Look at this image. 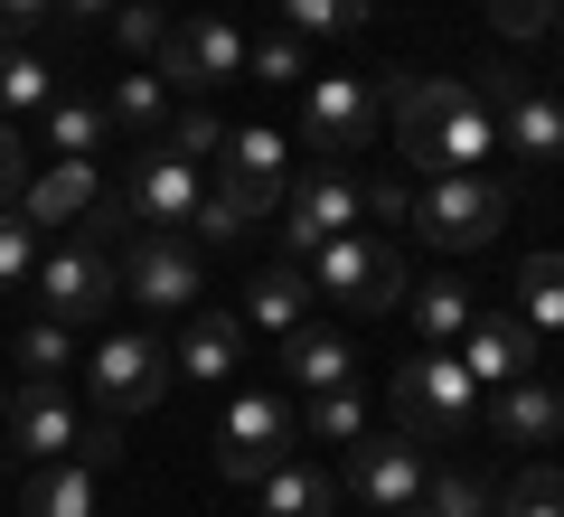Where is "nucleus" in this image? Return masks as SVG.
I'll return each mask as SVG.
<instances>
[{"instance_id": "nucleus-1", "label": "nucleus", "mask_w": 564, "mask_h": 517, "mask_svg": "<svg viewBox=\"0 0 564 517\" xmlns=\"http://www.w3.org/2000/svg\"><path fill=\"white\" fill-rule=\"evenodd\" d=\"M386 104H395V160L423 170V180L480 170V160L499 151V122H489V104L470 95L462 76H404Z\"/></svg>"}, {"instance_id": "nucleus-2", "label": "nucleus", "mask_w": 564, "mask_h": 517, "mask_svg": "<svg viewBox=\"0 0 564 517\" xmlns=\"http://www.w3.org/2000/svg\"><path fill=\"white\" fill-rule=\"evenodd\" d=\"M470 405H480V386H470V367L452 358V348H414V358L395 367V433L404 442H462L470 433Z\"/></svg>"}, {"instance_id": "nucleus-3", "label": "nucleus", "mask_w": 564, "mask_h": 517, "mask_svg": "<svg viewBox=\"0 0 564 517\" xmlns=\"http://www.w3.org/2000/svg\"><path fill=\"white\" fill-rule=\"evenodd\" d=\"M311 292H329V301H348V311H395V301H414V273H404V255L386 236H329V245H311Z\"/></svg>"}, {"instance_id": "nucleus-4", "label": "nucleus", "mask_w": 564, "mask_h": 517, "mask_svg": "<svg viewBox=\"0 0 564 517\" xmlns=\"http://www.w3.org/2000/svg\"><path fill=\"white\" fill-rule=\"evenodd\" d=\"M85 386H95V414H113V423L151 414V405L170 396V338H151V330H95V367H85Z\"/></svg>"}, {"instance_id": "nucleus-5", "label": "nucleus", "mask_w": 564, "mask_h": 517, "mask_svg": "<svg viewBox=\"0 0 564 517\" xmlns=\"http://www.w3.org/2000/svg\"><path fill=\"white\" fill-rule=\"evenodd\" d=\"M39 311L57 320V330H104V311L122 301V263L104 255V245H85V236H66L57 255H39Z\"/></svg>"}, {"instance_id": "nucleus-6", "label": "nucleus", "mask_w": 564, "mask_h": 517, "mask_svg": "<svg viewBox=\"0 0 564 517\" xmlns=\"http://www.w3.org/2000/svg\"><path fill=\"white\" fill-rule=\"evenodd\" d=\"M414 226L443 255H470V245H489L508 226V189L499 180H480V170H452V180H423L414 189Z\"/></svg>"}, {"instance_id": "nucleus-7", "label": "nucleus", "mask_w": 564, "mask_h": 517, "mask_svg": "<svg viewBox=\"0 0 564 517\" xmlns=\"http://www.w3.org/2000/svg\"><path fill=\"white\" fill-rule=\"evenodd\" d=\"M151 76L170 85V95H217V85L245 76V29L226 20V10H198V20H170L161 39V66Z\"/></svg>"}, {"instance_id": "nucleus-8", "label": "nucleus", "mask_w": 564, "mask_h": 517, "mask_svg": "<svg viewBox=\"0 0 564 517\" xmlns=\"http://www.w3.org/2000/svg\"><path fill=\"white\" fill-rule=\"evenodd\" d=\"M292 442H302V414H292L282 396H263V386H245V396L217 414V471L226 480H263V471L292 461Z\"/></svg>"}, {"instance_id": "nucleus-9", "label": "nucleus", "mask_w": 564, "mask_h": 517, "mask_svg": "<svg viewBox=\"0 0 564 517\" xmlns=\"http://www.w3.org/2000/svg\"><path fill=\"white\" fill-rule=\"evenodd\" d=\"M377 122H386V85H367V76L302 85V132H311V151H321L329 170H348V160L377 141Z\"/></svg>"}, {"instance_id": "nucleus-10", "label": "nucleus", "mask_w": 564, "mask_h": 517, "mask_svg": "<svg viewBox=\"0 0 564 517\" xmlns=\"http://www.w3.org/2000/svg\"><path fill=\"white\" fill-rule=\"evenodd\" d=\"M20 217L29 226H76L85 245H104L122 226V198L95 180V160H57V170H39V180L20 189Z\"/></svg>"}, {"instance_id": "nucleus-11", "label": "nucleus", "mask_w": 564, "mask_h": 517, "mask_svg": "<svg viewBox=\"0 0 564 517\" xmlns=\"http://www.w3.org/2000/svg\"><path fill=\"white\" fill-rule=\"evenodd\" d=\"M113 198H122V226H141V236H180V226L198 217V160H180V151L151 141Z\"/></svg>"}, {"instance_id": "nucleus-12", "label": "nucleus", "mask_w": 564, "mask_h": 517, "mask_svg": "<svg viewBox=\"0 0 564 517\" xmlns=\"http://www.w3.org/2000/svg\"><path fill=\"white\" fill-rule=\"evenodd\" d=\"M423 480H433V452L423 442H404V433H386V442H348V471H339V489L348 498H367L377 517H395V508H423Z\"/></svg>"}, {"instance_id": "nucleus-13", "label": "nucleus", "mask_w": 564, "mask_h": 517, "mask_svg": "<svg viewBox=\"0 0 564 517\" xmlns=\"http://www.w3.org/2000/svg\"><path fill=\"white\" fill-rule=\"evenodd\" d=\"M198 292H207V255L188 236H132L122 301H141V311H198Z\"/></svg>"}, {"instance_id": "nucleus-14", "label": "nucleus", "mask_w": 564, "mask_h": 517, "mask_svg": "<svg viewBox=\"0 0 564 517\" xmlns=\"http://www.w3.org/2000/svg\"><path fill=\"white\" fill-rule=\"evenodd\" d=\"M282 170H292V141L263 132V122H245V132L217 141V189L245 207V217H273V207H282V189H292Z\"/></svg>"}, {"instance_id": "nucleus-15", "label": "nucleus", "mask_w": 564, "mask_h": 517, "mask_svg": "<svg viewBox=\"0 0 564 517\" xmlns=\"http://www.w3.org/2000/svg\"><path fill=\"white\" fill-rule=\"evenodd\" d=\"M348 226H358V180H348V170H329V160H311V180L282 189V245H292V255H311V245L348 236Z\"/></svg>"}, {"instance_id": "nucleus-16", "label": "nucleus", "mask_w": 564, "mask_h": 517, "mask_svg": "<svg viewBox=\"0 0 564 517\" xmlns=\"http://www.w3.org/2000/svg\"><path fill=\"white\" fill-rule=\"evenodd\" d=\"M462 367H470V386H518V377H536V367H545V338L527 330L518 311H470Z\"/></svg>"}, {"instance_id": "nucleus-17", "label": "nucleus", "mask_w": 564, "mask_h": 517, "mask_svg": "<svg viewBox=\"0 0 564 517\" xmlns=\"http://www.w3.org/2000/svg\"><path fill=\"white\" fill-rule=\"evenodd\" d=\"M10 433H20L29 461H76V442H85V405L66 396V386H20V396H10Z\"/></svg>"}, {"instance_id": "nucleus-18", "label": "nucleus", "mask_w": 564, "mask_h": 517, "mask_svg": "<svg viewBox=\"0 0 564 517\" xmlns=\"http://www.w3.org/2000/svg\"><path fill=\"white\" fill-rule=\"evenodd\" d=\"M236 358H245V320H236V311H188L170 367H180V377H198V386H226V377H236Z\"/></svg>"}, {"instance_id": "nucleus-19", "label": "nucleus", "mask_w": 564, "mask_h": 517, "mask_svg": "<svg viewBox=\"0 0 564 517\" xmlns=\"http://www.w3.org/2000/svg\"><path fill=\"white\" fill-rule=\"evenodd\" d=\"M245 330H273V338H292V330H302V320H311V273H302V263H263V273L254 282H245Z\"/></svg>"}, {"instance_id": "nucleus-20", "label": "nucleus", "mask_w": 564, "mask_h": 517, "mask_svg": "<svg viewBox=\"0 0 564 517\" xmlns=\"http://www.w3.org/2000/svg\"><path fill=\"white\" fill-rule=\"evenodd\" d=\"M489 122H499L508 151H527V160H564V104L536 95V85H518V95H508Z\"/></svg>"}, {"instance_id": "nucleus-21", "label": "nucleus", "mask_w": 564, "mask_h": 517, "mask_svg": "<svg viewBox=\"0 0 564 517\" xmlns=\"http://www.w3.org/2000/svg\"><path fill=\"white\" fill-rule=\"evenodd\" d=\"M282 377L302 386V396H329V386L358 377V358H348V338H339V330H311V320H302V330L282 338Z\"/></svg>"}, {"instance_id": "nucleus-22", "label": "nucleus", "mask_w": 564, "mask_h": 517, "mask_svg": "<svg viewBox=\"0 0 564 517\" xmlns=\"http://www.w3.org/2000/svg\"><path fill=\"white\" fill-rule=\"evenodd\" d=\"M57 95H66L57 57H39V47H0V122H39Z\"/></svg>"}, {"instance_id": "nucleus-23", "label": "nucleus", "mask_w": 564, "mask_h": 517, "mask_svg": "<svg viewBox=\"0 0 564 517\" xmlns=\"http://www.w3.org/2000/svg\"><path fill=\"white\" fill-rule=\"evenodd\" d=\"M104 122L132 132V141H161V132H170V85L151 76V66H122L113 95H104Z\"/></svg>"}, {"instance_id": "nucleus-24", "label": "nucleus", "mask_w": 564, "mask_h": 517, "mask_svg": "<svg viewBox=\"0 0 564 517\" xmlns=\"http://www.w3.org/2000/svg\"><path fill=\"white\" fill-rule=\"evenodd\" d=\"M254 508L263 517H329V508H339V480L311 471V461H282V471L254 480Z\"/></svg>"}, {"instance_id": "nucleus-25", "label": "nucleus", "mask_w": 564, "mask_h": 517, "mask_svg": "<svg viewBox=\"0 0 564 517\" xmlns=\"http://www.w3.org/2000/svg\"><path fill=\"white\" fill-rule=\"evenodd\" d=\"M489 423H499L508 442H545V433H564V396H555L545 377H518V386H499Z\"/></svg>"}, {"instance_id": "nucleus-26", "label": "nucleus", "mask_w": 564, "mask_h": 517, "mask_svg": "<svg viewBox=\"0 0 564 517\" xmlns=\"http://www.w3.org/2000/svg\"><path fill=\"white\" fill-rule=\"evenodd\" d=\"M39 141H47L57 160H95V141H113V122H104L95 95H57V104L39 114Z\"/></svg>"}, {"instance_id": "nucleus-27", "label": "nucleus", "mask_w": 564, "mask_h": 517, "mask_svg": "<svg viewBox=\"0 0 564 517\" xmlns=\"http://www.w3.org/2000/svg\"><path fill=\"white\" fill-rule=\"evenodd\" d=\"M518 320L536 338H564V255H527L518 263Z\"/></svg>"}, {"instance_id": "nucleus-28", "label": "nucleus", "mask_w": 564, "mask_h": 517, "mask_svg": "<svg viewBox=\"0 0 564 517\" xmlns=\"http://www.w3.org/2000/svg\"><path fill=\"white\" fill-rule=\"evenodd\" d=\"M10 367H20L29 386H66V367H76V330H57V320H29L20 338H10Z\"/></svg>"}, {"instance_id": "nucleus-29", "label": "nucleus", "mask_w": 564, "mask_h": 517, "mask_svg": "<svg viewBox=\"0 0 564 517\" xmlns=\"http://www.w3.org/2000/svg\"><path fill=\"white\" fill-rule=\"evenodd\" d=\"M20 517H95V471L85 461H57L20 489Z\"/></svg>"}, {"instance_id": "nucleus-30", "label": "nucleus", "mask_w": 564, "mask_h": 517, "mask_svg": "<svg viewBox=\"0 0 564 517\" xmlns=\"http://www.w3.org/2000/svg\"><path fill=\"white\" fill-rule=\"evenodd\" d=\"M470 311H480V301H470V282H414V330H423V348H443V338H462L470 330Z\"/></svg>"}, {"instance_id": "nucleus-31", "label": "nucleus", "mask_w": 564, "mask_h": 517, "mask_svg": "<svg viewBox=\"0 0 564 517\" xmlns=\"http://www.w3.org/2000/svg\"><path fill=\"white\" fill-rule=\"evenodd\" d=\"M367 433V396L358 386H329V396L302 405V442H358Z\"/></svg>"}, {"instance_id": "nucleus-32", "label": "nucleus", "mask_w": 564, "mask_h": 517, "mask_svg": "<svg viewBox=\"0 0 564 517\" xmlns=\"http://www.w3.org/2000/svg\"><path fill=\"white\" fill-rule=\"evenodd\" d=\"M282 29H292V39H358L367 0H282Z\"/></svg>"}, {"instance_id": "nucleus-33", "label": "nucleus", "mask_w": 564, "mask_h": 517, "mask_svg": "<svg viewBox=\"0 0 564 517\" xmlns=\"http://www.w3.org/2000/svg\"><path fill=\"white\" fill-rule=\"evenodd\" d=\"M499 517H564V471L555 461H527V471L499 489Z\"/></svg>"}, {"instance_id": "nucleus-34", "label": "nucleus", "mask_w": 564, "mask_h": 517, "mask_svg": "<svg viewBox=\"0 0 564 517\" xmlns=\"http://www.w3.org/2000/svg\"><path fill=\"white\" fill-rule=\"evenodd\" d=\"M104 20H113L122 57H161V39H170V10H161V0H113Z\"/></svg>"}, {"instance_id": "nucleus-35", "label": "nucleus", "mask_w": 564, "mask_h": 517, "mask_svg": "<svg viewBox=\"0 0 564 517\" xmlns=\"http://www.w3.org/2000/svg\"><path fill=\"white\" fill-rule=\"evenodd\" d=\"M423 508L433 517H499V498H489V480H470V471H433L423 480Z\"/></svg>"}, {"instance_id": "nucleus-36", "label": "nucleus", "mask_w": 564, "mask_h": 517, "mask_svg": "<svg viewBox=\"0 0 564 517\" xmlns=\"http://www.w3.org/2000/svg\"><path fill=\"white\" fill-rule=\"evenodd\" d=\"M302 57H311V39L273 29V39H254V47H245V76H263V85H302Z\"/></svg>"}, {"instance_id": "nucleus-37", "label": "nucleus", "mask_w": 564, "mask_h": 517, "mask_svg": "<svg viewBox=\"0 0 564 517\" xmlns=\"http://www.w3.org/2000/svg\"><path fill=\"white\" fill-rule=\"evenodd\" d=\"M188 226H198V236H188V245H236V236H245V226H254V217H245V207L226 198L217 180H207V189H198V217H188Z\"/></svg>"}, {"instance_id": "nucleus-38", "label": "nucleus", "mask_w": 564, "mask_h": 517, "mask_svg": "<svg viewBox=\"0 0 564 517\" xmlns=\"http://www.w3.org/2000/svg\"><path fill=\"white\" fill-rule=\"evenodd\" d=\"M29 273H39V226L10 207V217H0V292H10V282H29Z\"/></svg>"}, {"instance_id": "nucleus-39", "label": "nucleus", "mask_w": 564, "mask_h": 517, "mask_svg": "<svg viewBox=\"0 0 564 517\" xmlns=\"http://www.w3.org/2000/svg\"><path fill=\"white\" fill-rule=\"evenodd\" d=\"M217 114H207V104H188V114H170V132H161V151H180V160H207L217 151Z\"/></svg>"}, {"instance_id": "nucleus-40", "label": "nucleus", "mask_w": 564, "mask_h": 517, "mask_svg": "<svg viewBox=\"0 0 564 517\" xmlns=\"http://www.w3.org/2000/svg\"><path fill=\"white\" fill-rule=\"evenodd\" d=\"M555 10H564V0H489V29H499V39H545Z\"/></svg>"}, {"instance_id": "nucleus-41", "label": "nucleus", "mask_w": 564, "mask_h": 517, "mask_svg": "<svg viewBox=\"0 0 564 517\" xmlns=\"http://www.w3.org/2000/svg\"><path fill=\"white\" fill-rule=\"evenodd\" d=\"M358 217H414V180L386 170V180H358Z\"/></svg>"}, {"instance_id": "nucleus-42", "label": "nucleus", "mask_w": 564, "mask_h": 517, "mask_svg": "<svg viewBox=\"0 0 564 517\" xmlns=\"http://www.w3.org/2000/svg\"><path fill=\"white\" fill-rule=\"evenodd\" d=\"M20 189H29V132H20V122H0V217L20 207Z\"/></svg>"}, {"instance_id": "nucleus-43", "label": "nucleus", "mask_w": 564, "mask_h": 517, "mask_svg": "<svg viewBox=\"0 0 564 517\" xmlns=\"http://www.w3.org/2000/svg\"><path fill=\"white\" fill-rule=\"evenodd\" d=\"M76 461H85V471H113V461H122V423L85 405V442H76Z\"/></svg>"}, {"instance_id": "nucleus-44", "label": "nucleus", "mask_w": 564, "mask_h": 517, "mask_svg": "<svg viewBox=\"0 0 564 517\" xmlns=\"http://www.w3.org/2000/svg\"><path fill=\"white\" fill-rule=\"evenodd\" d=\"M57 20V0H0V47H29V29Z\"/></svg>"}, {"instance_id": "nucleus-45", "label": "nucleus", "mask_w": 564, "mask_h": 517, "mask_svg": "<svg viewBox=\"0 0 564 517\" xmlns=\"http://www.w3.org/2000/svg\"><path fill=\"white\" fill-rule=\"evenodd\" d=\"M104 10H113V0H57V20H76V29H95Z\"/></svg>"}, {"instance_id": "nucleus-46", "label": "nucleus", "mask_w": 564, "mask_h": 517, "mask_svg": "<svg viewBox=\"0 0 564 517\" xmlns=\"http://www.w3.org/2000/svg\"><path fill=\"white\" fill-rule=\"evenodd\" d=\"M0 433H10V386H0Z\"/></svg>"}, {"instance_id": "nucleus-47", "label": "nucleus", "mask_w": 564, "mask_h": 517, "mask_svg": "<svg viewBox=\"0 0 564 517\" xmlns=\"http://www.w3.org/2000/svg\"><path fill=\"white\" fill-rule=\"evenodd\" d=\"M545 39H555V47H564V10H555V29H545Z\"/></svg>"}, {"instance_id": "nucleus-48", "label": "nucleus", "mask_w": 564, "mask_h": 517, "mask_svg": "<svg viewBox=\"0 0 564 517\" xmlns=\"http://www.w3.org/2000/svg\"><path fill=\"white\" fill-rule=\"evenodd\" d=\"M395 517H433V508H395Z\"/></svg>"}]
</instances>
